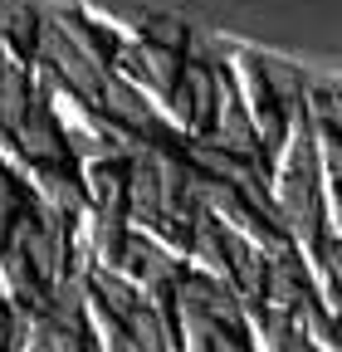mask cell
<instances>
[{
  "mask_svg": "<svg viewBox=\"0 0 342 352\" xmlns=\"http://www.w3.org/2000/svg\"><path fill=\"white\" fill-rule=\"evenodd\" d=\"M323 264H328V274L342 289V240H323Z\"/></svg>",
  "mask_w": 342,
  "mask_h": 352,
  "instance_id": "cell-3",
  "label": "cell"
},
{
  "mask_svg": "<svg viewBox=\"0 0 342 352\" xmlns=\"http://www.w3.org/2000/svg\"><path fill=\"white\" fill-rule=\"evenodd\" d=\"M210 352H254V347H249V333L244 328H216Z\"/></svg>",
  "mask_w": 342,
  "mask_h": 352,
  "instance_id": "cell-2",
  "label": "cell"
},
{
  "mask_svg": "<svg viewBox=\"0 0 342 352\" xmlns=\"http://www.w3.org/2000/svg\"><path fill=\"white\" fill-rule=\"evenodd\" d=\"M308 303H313V284H308V264H304V254H298L293 245H288L284 254H269L260 308H269V314H284V318H298Z\"/></svg>",
  "mask_w": 342,
  "mask_h": 352,
  "instance_id": "cell-1",
  "label": "cell"
}]
</instances>
